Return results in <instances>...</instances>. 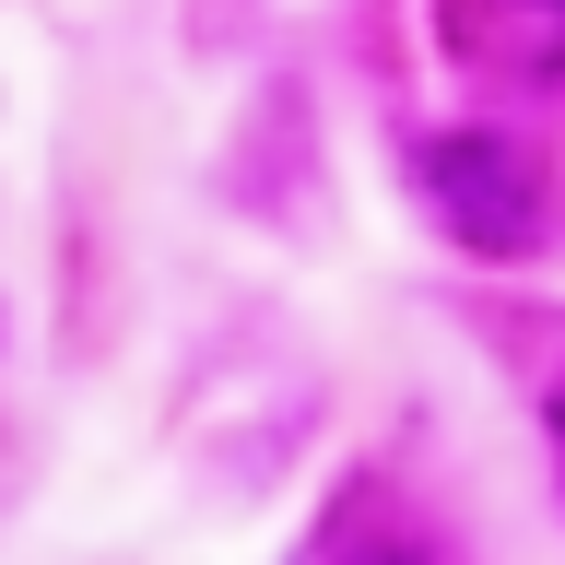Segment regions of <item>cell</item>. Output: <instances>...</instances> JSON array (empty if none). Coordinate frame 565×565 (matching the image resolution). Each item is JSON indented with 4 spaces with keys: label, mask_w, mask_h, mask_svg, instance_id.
I'll use <instances>...</instances> for the list:
<instances>
[{
    "label": "cell",
    "mask_w": 565,
    "mask_h": 565,
    "mask_svg": "<svg viewBox=\"0 0 565 565\" xmlns=\"http://www.w3.org/2000/svg\"><path fill=\"white\" fill-rule=\"evenodd\" d=\"M424 212H436L448 247H471V259H542L554 224H565L554 166H542V141H519V130H436L424 141Z\"/></svg>",
    "instance_id": "6da1fadb"
},
{
    "label": "cell",
    "mask_w": 565,
    "mask_h": 565,
    "mask_svg": "<svg viewBox=\"0 0 565 565\" xmlns=\"http://www.w3.org/2000/svg\"><path fill=\"white\" fill-rule=\"evenodd\" d=\"M424 35L494 95H565V0H424Z\"/></svg>",
    "instance_id": "7a4b0ae2"
},
{
    "label": "cell",
    "mask_w": 565,
    "mask_h": 565,
    "mask_svg": "<svg viewBox=\"0 0 565 565\" xmlns=\"http://www.w3.org/2000/svg\"><path fill=\"white\" fill-rule=\"evenodd\" d=\"M295 565H448V542H436V530H424L401 494H342Z\"/></svg>",
    "instance_id": "3957f363"
}]
</instances>
